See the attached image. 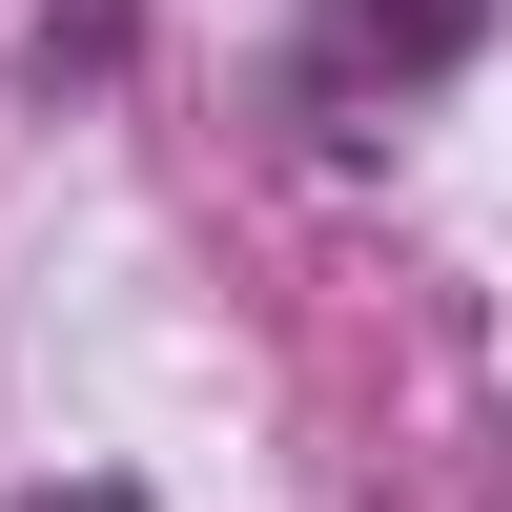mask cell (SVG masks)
<instances>
[{"instance_id":"obj_3","label":"cell","mask_w":512,"mask_h":512,"mask_svg":"<svg viewBox=\"0 0 512 512\" xmlns=\"http://www.w3.org/2000/svg\"><path fill=\"white\" fill-rule=\"evenodd\" d=\"M21 512H144V472H41Z\"/></svg>"},{"instance_id":"obj_2","label":"cell","mask_w":512,"mask_h":512,"mask_svg":"<svg viewBox=\"0 0 512 512\" xmlns=\"http://www.w3.org/2000/svg\"><path fill=\"white\" fill-rule=\"evenodd\" d=\"M123 62H144V0H41V41H21V82H41V103H103Z\"/></svg>"},{"instance_id":"obj_1","label":"cell","mask_w":512,"mask_h":512,"mask_svg":"<svg viewBox=\"0 0 512 512\" xmlns=\"http://www.w3.org/2000/svg\"><path fill=\"white\" fill-rule=\"evenodd\" d=\"M472 62H492V0H308L287 21V123L308 144H369V123L451 103Z\"/></svg>"}]
</instances>
